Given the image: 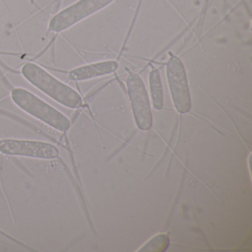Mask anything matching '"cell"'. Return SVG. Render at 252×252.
<instances>
[{"label":"cell","instance_id":"obj_7","mask_svg":"<svg viewBox=\"0 0 252 252\" xmlns=\"http://www.w3.org/2000/svg\"><path fill=\"white\" fill-rule=\"evenodd\" d=\"M119 68V63L116 61L101 62L81 66L69 72V80L82 82L95 78L101 77L113 73Z\"/></svg>","mask_w":252,"mask_h":252},{"label":"cell","instance_id":"obj_8","mask_svg":"<svg viewBox=\"0 0 252 252\" xmlns=\"http://www.w3.org/2000/svg\"><path fill=\"white\" fill-rule=\"evenodd\" d=\"M150 87L153 107L160 110L163 107V91L160 73L157 69L153 68L150 73Z\"/></svg>","mask_w":252,"mask_h":252},{"label":"cell","instance_id":"obj_9","mask_svg":"<svg viewBox=\"0 0 252 252\" xmlns=\"http://www.w3.org/2000/svg\"><path fill=\"white\" fill-rule=\"evenodd\" d=\"M169 245V238L167 234H159L150 239L142 247L138 249L141 252H163Z\"/></svg>","mask_w":252,"mask_h":252},{"label":"cell","instance_id":"obj_4","mask_svg":"<svg viewBox=\"0 0 252 252\" xmlns=\"http://www.w3.org/2000/svg\"><path fill=\"white\" fill-rule=\"evenodd\" d=\"M169 54L166 76L172 101L177 111L186 114L191 110V101L185 67L181 59L171 53Z\"/></svg>","mask_w":252,"mask_h":252},{"label":"cell","instance_id":"obj_6","mask_svg":"<svg viewBox=\"0 0 252 252\" xmlns=\"http://www.w3.org/2000/svg\"><path fill=\"white\" fill-rule=\"evenodd\" d=\"M0 153L6 156L52 160L60 155L54 144L29 140L4 139L0 141Z\"/></svg>","mask_w":252,"mask_h":252},{"label":"cell","instance_id":"obj_3","mask_svg":"<svg viewBox=\"0 0 252 252\" xmlns=\"http://www.w3.org/2000/svg\"><path fill=\"white\" fill-rule=\"evenodd\" d=\"M113 0H79L56 14L49 23V30L61 33L110 5Z\"/></svg>","mask_w":252,"mask_h":252},{"label":"cell","instance_id":"obj_2","mask_svg":"<svg viewBox=\"0 0 252 252\" xmlns=\"http://www.w3.org/2000/svg\"><path fill=\"white\" fill-rule=\"evenodd\" d=\"M11 96L13 102L22 110L56 130L64 132L70 129V121L65 115L33 93L25 88H14Z\"/></svg>","mask_w":252,"mask_h":252},{"label":"cell","instance_id":"obj_5","mask_svg":"<svg viewBox=\"0 0 252 252\" xmlns=\"http://www.w3.org/2000/svg\"><path fill=\"white\" fill-rule=\"evenodd\" d=\"M126 87L137 126L141 130H150L153 126V115L144 81L138 74L130 73L126 79Z\"/></svg>","mask_w":252,"mask_h":252},{"label":"cell","instance_id":"obj_1","mask_svg":"<svg viewBox=\"0 0 252 252\" xmlns=\"http://www.w3.org/2000/svg\"><path fill=\"white\" fill-rule=\"evenodd\" d=\"M21 73L36 89L64 107L76 110L83 106V98L77 91L54 77L39 64L26 63L22 67Z\"/></svg>","mask_w":252,"mask_h":252}]
</instances>
